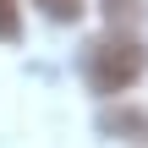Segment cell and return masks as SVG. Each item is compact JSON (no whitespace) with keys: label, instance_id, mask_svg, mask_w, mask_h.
I'll list each match as a JSON object with an SVG mask.
<instances>
[{"label":"cell","instance_id":"6da1fadb","mask_svg":"<svg viewBox=\"0 0 148 148\" xmlns=\"http://www.w3.org/2000/svg\"><path fill=\"white\" fill-rule=\"evenodd\" d=\"M143 71H148V49L132 33H110L88 49V88L93 93H126Z\"/></svg>","mask_w":148,"mask_h":148},{"label":"cell","instance_id":"277c9868","mask_svg":"<svg viewBox=\"0 0 148 148\" xmlns=\"http://www.w3.org/2000/svg\"><path fill=\"white\" fill-rule=\"evenodd\" d=\"M104 126H110V132L121 126V132H132V137H148V121H143V115H132V110H121V115H104Z\"/></svg>","mask_w":148,"mask_h":148},{"label":"cell","instance_id":"5b68a950","mask_svg":"<svg viewBox=\"0 0 148 148\" xmlns=\"http://www.w3.org/2000/svg\"><path fill=\"white\" fill-rule=\"evenodd\" d=\"M22 33V16H16V0H0V38H16Z\"/></svg>","mask_w":148,"mask_h":148},{"label":"cell","instance_id":"3957f363","mask_svg":"<svg viewBox=\"0 0 148 148\" xmlns=\"http://www.w3.org/2000/svg\"><path fill=\"white\" fill-rule=\"evenodd\" d=\"M33 5H38L49 22H77V16H82V0H33Z\"/></svg>","mask_w":148,"mask_h":148},{"label":"cell","instance_id":"7a4b0ae2","mask_svg":"<svg viewBox=\"0 0 148 148\" xmlns=\"http://www.w3.org/2000/svg\"><path fill=\"white\" fill-rule=\"evenodd\" d=\"M148 16V0H104V22L115 27V33H126V27H137Z\"/></svg>","mask_w":148,"mask_h":148}]
</instances>
